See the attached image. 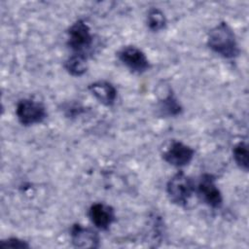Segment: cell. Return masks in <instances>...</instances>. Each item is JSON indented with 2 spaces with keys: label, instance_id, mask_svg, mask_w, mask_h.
I'll return each instance as SVG.
<instances>
[{
  "label": "cell",
  "instance_id": "1",
  "mask_svg": "<svg viewBox=\"0 0 249 249\" xmlns=\"http://www.w3.org/2000/svg\"><path fill=\"white\" fill-rule=\"evenodd\" d=\"M207 46L224 58H234L240 53L235 34L226 21L218 23L209 31Z\"/></svg>",
  "mask_w": 249,
  "mask_h": 249
},
{
  "label": "cell",
  "instance_id": "2",
  "mask_svg": "<svg viewBox=\"0 0 249 249\" xmlns=\"http://www.w3.org/2000/svg\"><path fill=\"white\" fill-rule=\"evenodd\" d=\"M196 192L193 179L183 171L175 173L166 184V193L169 200L178 205L185 206Z\"/></svg>",
  "mask_w": 249,
  "mask_h": 249
},
{
  "label": "cell",
  "instance_id": "3",
  "mask_svg": "<svg viewBox=\"0 0 249 249\" xmlns=\"http://www.w3.org/2000/svg\"><path fill=\"white\" fill-rule=\"evenodd\" d=\"M93 44V35L89 24L83 20H76L67 30V46L74 53L86 55Z\"/></svg>",
  "mask_w": 249,
  "mask_h": 249
},
{
  "label": "cell",
  "instance_id": "4",
  "mask_svg": "<svg viewBox=\"0 0 249 249\" xmlns=\"http://www.w3.org/2000/svg\"><path fill=\"white\" fill-rule=\"evenodd\" d=\"M16 115L22 125H32L46 119L47 110L43 103L31 98H23L17 104Z\"/></svg>",
  "mask_w": 249,
  "mask_h": 249
},
{
  "label": "cell",
  "instance_id": "5",
  "mask_svg": "<svg viewBox=\"0 0 249 249\" xmlns=\"http://www.w3.org/2000/svg\"><path fill=\"white\" fill-rule=\"evenodd\" d=\"M196 190L201 200L212 208H219L223 203L222 193L216 185V179L212 174L204 173L200 176Z\"/></svg>",
  "mask_w": 249,
  "mask_h": 249
},
{
  "label": "cell",
  "instance_id": "6",
  "mask_svg": "<svg viewBox=\"0 0 249 249\" xmlns=\"http://www.w3.org/2000/svg\"><path fill=\"white\" fill-rule=\"evenodd\" d=\"M120 61L131 72L141 74L150 68V62L146 54L135 46H125L118 52Z\"/></svg>",
  "mask_w": 249,
  "mask_h": 249
},
{
  "label": "cell",
  "instance_id": "7",
  "mask_svg": "<svg viewBox=\"0 0 249 249\" xmlns=\"http://www.w3.org/2000/svg\"><path fill=\"white\" fill-rule=\"evenodd\" d=\"M195 156V150L181 141H172L162 154L163 160L170 165L182 167L189 164Z\"/></svg>",
  "mask_w": 249,
  "mask_h": 249
},
{
  "label": "cell",
  "instance_id": "8",
  "mask_svg": "<svg viewBox=\"0 0 249 249\" xmlns=\"http://www.w3.org/2000/svg\"><path fill=\"white\" fill-rule=\"evenodd\" d=\"M88 215L95 228L102 231L108 230L116 219L114 208L111 205L103 202H96L91 204Z\"/></svg>",
  "mask_w": 249,
  "mask_h": 249
},
{
  "label": "cell",
  "instance_id": "9",
  "mask_svg": "<svg viewBox=\"0 0 249 249\" xmlns=\"http://www.w3.org/2000/svg\"><path fill=\"white\" fill-rule=\"evenodd\" d=\"M70 238L74 247L77 248H98L100 238L92 229L74 224L70 231Z\"/></svg>",
  "mask_w": 249,
  "mask_h": 249
},
{
  "label": "cell",
  "instance_id": "10",
  "mask_svg": "<svg viewBox=\"0 0 249 249\" xmlns=\"http://www.w3.org/2000/svg\"><path fill=\"white\" fill-rule=\"evenodd\" d=\"M91 94L105 106H112L117 98L116 88L107 81H96L89 86Z\"/></svg>",
  "mask_w": 249,
  "mask_h": 249
},
{
  "label": "cell",
  "instance_id": "11",
  "mask_svg": "<svg viewBox=\"0 0 249 249\" xmlns=\"http://www.w3.org/2000/svg\"><path fill=\"white\" fill-rule=\"evenodd\" d=\"M65 70L74 77H80L84 75L88 70V58L87 55L80 53H73L64 62Z\"/></svg>",
  "mask_w": 249,
  "mask_h": 249
},
{
  "label": "cell",
  "instance_id": "12",
  "mask_svg": "<svg viewBox=\"0 0 249 249\" xmlns=\"http://www.w3.org/2000/svg\"><path fill=\"white\" fill-rule=\"evenodd\" d=\"M159 110L162 116L173 117L181 114L182 106L175 98V96L169 92L163 99L160 101Z\"/></svg>",
  "mask_w": 249,
  "mask_h": 249
},
{
  "label": "cell",
  "instance_id": "13",
  "mask_svg": "<svg viewBox=\"0 0 249 249\" xmlns=\"http://www.w3.org/2000/svg\"><path fill=\"white\" fill-rule=\"evenodd\" d=\"M147 26L154 32L160 31L166 26V18L161 10L159 8H152L147 14Z\"/></svg>",
  "mask_w": 249,
  "mask_h": 249
},
{
  "label": "cell",
  "instance_id": "14",
  "mask_svg": "<svg viewBox=\"0 0 249 249\" xmlns=\"http://www.w3.org/2000/svg\"><path fill=\"white\" fill-rule=\"evenodd\" d=\"M232 157L236 165L240 169L244 171L248 170V146L246 142L241 141L233 147Z\"/></svg>",
  "mask_w": 249,
  "mask_h": 249
},
{
  "label": "cell",
  "instance_id": "15",
  "mask_svg": "<svg viewBox=\"0 0 249 249\" xmlns=\"http://www.w3.org/2000/svg\"><path fill=\"white\" fill-rule=\"evenodd\" d=\"M1 247H12V248H28L29 244L18 237H10L6 240H2L0 243Z\"/></svg>",
  "mask_w": 249,
  "mask_h": 249
}]
</instances>
